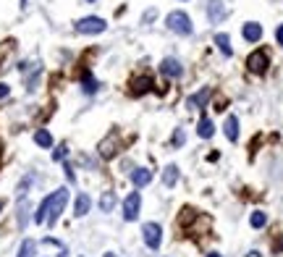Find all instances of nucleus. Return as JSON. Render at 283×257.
Wrapping results in <instances>:
<instances>
[{"label":"nucleus","mask_w":283,"mask_h":257,"mask_svg":"<svg viewBox=\"0 0 283 257\" xmlns=\"http://www.w3.org/2000/svg\"><path fill=\"white\" fill-rule=\"evenodd\" d=\"M66 178L71 181V184H74V181H76V176H74V168H71V165L66 163Z\"/></svg>","instance_id":"obj_29"},{"label":"nucleus","mask_w":283,"mask_h":257,"mask_svg":"<svg viewBox=\"0 0 283 257\" xmlns=\"http://www.w3.org/2000/svg\"><path fill=\"white\" fill-rule=\"evenodd\" d=\"M102 257H118V254H113V252H108V254H102Z\"/></svg>","instance_id":"obj_32"},{"label":"nucleus","mask_w":283,"mask_h":257,"mask_svg":"<svg viewBox=\"0 0 283 257\" xmlns=\"http://www.w3.org/2000/svg\"><path fill=\"white\" fill-rule=\"evenodd\" d=\"M29 223V200H19V229H26Z\"/></svg>","instance_id":"obj_21"},{"label":"nucleus","mask_w":283,"mask_h":257,"mask_svg":"<svg viewBox=\"0 0 283 257\" xmlns=\"http://www.w3.org/2000/svg\"><path fill=\"white\" fill-rule=\"evenodd\" d=\"M34 254H37L34 239H24V241H21V247H19V254H16V257H34Z\"/></svg>","instance_id":"obj_18"},{"label":"nucleus","mask_w":283,"mask_h":257,"mask_svg":"<svg viewBox=\"0 0 283 257\" xmlns=\"http://www.w3.org/2000/svg\"><path fill=\"white\" fill-rule=\"evenodd\" d=\"M249 223H252V229H262V226L267 223V215H265V213H260V210H257V213H252Z\"/></svg>","instance_id":"obj_24"},{"label":"nucleus","mask_w":283,"mask_h":257,"mask_svg":"<svg viewBox=\"0 0 283 257\" xmlns=\"http://www.w3.org/2000/svg\"><path fill=\"white\" fill-rule=\"evenodd\" d=\"M215 45H218V50L223 53L226 58H231L233 55V50H231V40H228V34H215Z\"/></svg>","instance_id":"obj_20"},{"label":"nucleus","mask_w":283,"mask_h":257,"mask_svg":"<svg viewBox=\"0 0 283 257\" xmlns=\"http://www.w3.org/2000/svg\"><path fill=\"white\" fill-rule=\"evenodd\" d=\"M113 207H116V194H113V192H102V197H100V210H102V213H113Z\"/></svg>","instance_id":"obj_19"},{"label":"nucleus","mask_w":283,"mask_h":257,"mask_svg":"<svg viewBox=\"0 0 283 257\" xmlns=\"http://www.w3.org/2000/svg\"><path fill=\"white\" fill-rule=\"evenodd\" d=\"M0 155H3V142H0Z\"/></svg>","instance_id":"obj_34"},{"label":"nucleus","mask_w":283,"mask_h":257,"mask_svg":"<svg viewBox=\"0 0 283 257\" xmlns=\"http://www.w3.org/2000/svg\"><path fill=\"white\" fill-rule=\"evenodd\" d=\"M0 210H3V200H0Z\"/></svg>","instance_id":"obj_36"},{"label":"nucleus","mask_w":283,"mask_h":257,"mask_svg":"<svg viewBox=\"0 0 283 257\" xmlns=\"http://www.w3.org/2000/svg\"><path fill=\"white\" fill-rule=\"evenodd\" d=\"M74 26H76V32H79V34H100V32H105V29H108L105 19H100V16H87V19H79Z\"/></svg>","instance_id":"obj_3"},{"label":"nucleus","mask_w":283,"mask_h":257,"mask_svg":"<svg viewBox=\"0 0 283 257\" xmlns=\"http://www.w3.org/2000/svg\"><path fill=\"white\" fill-rule=\"evenodd\" d=\"M31 181H34V176H26L24 181H21V184H19V189H16V194H19V200L24 197V194L29 192V187H31Z\"/></svg>","instance_id":"obj_25"},{"label":"nucleus","mask_w":283,"mask_h":257,"mask_svg":"<svg viewBox=\"0 0 283 257\" xmlns=\"http://www.w3.org/2000/svg\"><path fill=\"white\" fill-rule=\"evenodd\" d=\"M89 207H92V197H89V194H87V192L76 194V202H74V215H76V218L87 215V213H89Z\"/></svg>","instance_id":"obj_11"},{"label":"nucleus","mask_w":283,"mask_h":257,"mask_svg":"<svg viewBox=\"0 0 283 257\" xmlns=\"http://www.w3.org/2000/svg\"><path fill=\"white\" fill-rule=\"evenodd\" d=\"M226 13H228V11H226V6H223V0H207V16H210L213 24L223 21Z\"/></svg>","instance_id":"obj_9"},{"label":"nucleus","mask_w":283,"mask_h":257,"mask_svg":"<svg viewBox=\"0 0 283 257\" xmlns=\"http://www.w3.org/2000/svg\"><path fill=\"white\" fill-rule=\"evenodd\" d=\"M165 24H168V29H170L173 34H181V37H189V34L194 32L192 19H189L184 11H170L168 19H165Z\"/></svg>","instance_id":"obj_2"},{"label":"nucleus","mask_w":283,"mask_h":257,"mask_svg":"<svg viewBox=\"0 0 283 257\" xmlns=\"http://www.w3.org/2000/svg\"><path fill=\"white\" fill-rule=\"evenodd\" d=\"M34 142H37L42 150H50V147H53V134L47 131V129H37V131H34Z\"/></svg>","instance_id":"obj_15"},{"label":"nucleus","mask_w":283,"mask_h":257,"mask_svg":"<svg viewBox=\"0 0 283 257\" xmlns=\"http://www.w3.org/2000/svg\"><path fill=\"white\" fill-rule=\"evenodd\" d=\"M275 40H278V45H283V24L278 26V32H275Z\"/></svg>","instance_id":"obj_30"},{"label":"nucleus","mask_w":283,"mask_h":257,"mask_svg":"<svg viewBox=\"0 0 283 257\" xmlns=\"http://www.w3.org/2000/svg\"><path fill=\"white\" fill-rule=\"evenodd\" d=\"M246 68L252 74H265L267 71V53L265 50H255V53L246 58Z\"/></svg>","instance_id":"obj_7"},{"label":"nucleus","mask_w":283,"mask_h":257,"mask_svg":"<svg viewBox=\"0 0 283 257\" xmlns=\"http://www.w3.org/2000/svg\"><path fill=\"white\" fill-rule=\"evenodd\" d=\"M97 153H100V158H105V160L116 158V153H118V134H116V131H113V134H108V137L100 142Z\"/></svg>","instance_id":"obj_6"},{"label":"nucleus","mask_w":283,"mask_h":257,"mask_svg":"<svg viewBox=\"0 0 283 257\" xmlns=\"http://www.w3.org/2000/svg\"><path fill=\"white\" fill-rule=\"evenodd\" d=\"M223 131H226V137H228L231 142L239 139V118H236V116H228L226 124H223Z\"/></svg>","instance_id":"obj_14"},{"label":"nucleus","mask_w":283,"mask_h":257,"mask_svg":"<svg viewBox=\"0 0 283 257\" xmlns=\"http://www.w3.org/2000/svg\"><path fill=\"white\" fill-rule=\"evenodd\" d=\"M66 202H68V189H55L53 194H47L40 205V210L34 213V223L55 226L60 213H63V207H66Z\"/></svg>","instance_id":"obj_1"},{"label":"nucleus","mask_w":283,"mask_h":257,"mask_svg":"<svg viewBox=\"0 0 283 257\" xmlns=\"http://www.w3.org/2000/svg\"><path fill=\"white\" fill-rule=\"evenodd\" d=\"M184 142H186V131H184V129H176V131H173V144L181 147Z\"/></svg>","instance_id":"obj_27"},{"label":"nucleus","mask_w":283,"mask_h":257,"mask_svg":"<svg viewBox=\"0 0 283 257\" xmlns=\"http://www.w3.org/2000/svg\"><path fill=\"white\" fill-rule=\"evenodd\" d=\"M160 74H165L168 79H181V74H184L181 60H176V58H163L160 60Z\"/></svg>","instance_id":"obj_8"},{"label":"nucleus","mask_w":283,"mask_h":257,"mask_svg":"<svg viewBox=\"0 0 283 257\" xmlns=\"http://www.w3.org/2000/svg\"><path fill=\"white\" fill-rule=\"evenodd\" d=\"M197 134H199L202 139H210L213 134H215V124H213L210 118H202L199 124H197Z\"/></svg>","instance_id":"obj_16"},{"label":"nucleus","mask_w":283,"mask_h":257,"mask_svg":"<svg viewBox=\"0 0 283 257\" xmlns=\"http://www.w3.org/2000/svg\"><path fill=\"white\" fill-rule=\"evenodd\" d=\"M97 87H100V84L94 82V79L89 77V74H84V77H82V89H84L87 95H94V92H97Z\"/></svg>","instance_id":"obj_23"},{"label":"nucleus","mask_w":283,"mask_h":257,"mask_svg":"<svg viewBox=\"0 0 283 257\" xmlns=\"http://www.w3.org/2000/svg\"><path fill=\"white\" fill-rule=\"evenodd\" d=\"M150 87H152V79H150V77L134 79V95H145V92H150Z\"/></svg>","instance_id":"obj_22"},{"label":"nucleus","mask_w":283,"mask_h":257,"mask_svg":"<svg viewBox=\"0 0 283 257\" xmlns=\"http://www.w3.org/2000/svg\"><path fill=\"white\" fill-rule=\"evenodd\" d=\"M66 155H68V147H66V144H60V147L53 150V160H58V163L66 160Z\"/></svg>","instance_id":"obj_26"},{"label":"nucleus","mask_w":283,"mask_h":257,"mask_svg":"<svg viewBox=\"0 0 283 257\" xmlns=\"http://www.w3.org/2000/svg\"><path fill=\"white\" fill-rule=\"evenodd\" d=\"M246 257H262V254H260V252H257V249H252V252H249V254H246Z\"/></svg>","instance_id":"obj_31"},{"label":"nucleus","mask_w":283,"mask_h":257,"mask_svg":"<svg viewBox=\"0 0 283 257\" xmlns=\"http://www.w3.org/2000/svg\"><path fill=\"white\" fill-rule=\"evenodd\" d=\"M142 239L150 249H160V241H163V229L157 223H145L142 226Z\"/></svg>","instance_id":"obj_4"},{"label":"nucleus","mask_w":283,"mask_h":257,"mask_svg":"<svg viewBox=\"0 0 283 257\" xmlns=\"http://www.w3.org/2000/svg\"><path fill=\"white\" fill-rule=\"evenodd\" d=\"M150 181H152V171H150V168H134V171H131V184H134L136 189L147 187Z\"/></svg>","instance_id":"obj_13"},{"label":"nucleus","mask_w":283,"mask_h":257,"mask_svg":"<svg viewBox=\"0 0 283 257\" xmlns=\"http://www.w3.org/2000/svg\"><path fill=\"white\" fill-rule=\"evenodd\" d=\"M87 3H97V0H87Z\"/></svg>","instance_id":"obj_35"},{"label":"nucleus","mask_w":283,"mask_h":257,"mask_svg":"<svg viewBox=\"0 0 283 257\" xmlns=\"http://www.w3.org/2000/svg\"><path fill=\"white\" fill-rule=\"evenodd\" d=\"M21 6H26V0H21Z\"/></svg>","instance_id":"obj_37"},{"label":"nucleus","mask_w":283,"mask_h":257,"mask_svg":"<svg viewBox=\"0 0 283 257\" xmlns=\"http://www.w3.org/2000/svg\"><path fill=\"white\" fill-rule=\"evenodd\" d=\"M139 210H142V197H139V192H131L129 197L123 200V218L126 221H136Z\"/></svg>","instance_id":"obj_5"},{"label":"nucleus","mask_w":283,"mask_h":257,"mask_svg":"<svg viewBox=\"0 0 283 257\" xmlns=\"http://www.w3.org/2000/svg\"><path fill=\"white\" fill-rule=\"evenodd\" d=\"M176 181H179V168L176 165H168V168L163 171V187H176Z\"/></svg>","instance_id":"obj_17"},{"label":"nucleus","mask_w":283,"mask_h":257,"mask_svg":"<svg viewBox=\"0 0 283 257\" xmlns=\"http://www.w3.org/2000/svg\"><path fill=\"white\" fill-rule=\"evenodd\" d=\"M207 257H220V254H215V252H210V254H207Z\"/></svg>","instance_id":"obj_33"},{"label":"nucleus","mask_w":283,"mask_h":257,"mask_svg":"<svg viewBox=\"0 0 283 257\" xmlns=\"http://www.w3.org/2000/svg\"><path fill=\"white\" fill-rule=\"evenodd\" d=\"M241 37H244L246 42H260V37H262V26H260L257 21L244 24V26H241Z\"/></svg>","instance_id":"obj_12"},{"label":"nucleus","mask_w":283,"mask_h":257,"mask_svg":"<svg viewBox=\"0 0 283 257\" xmlns=\"http://www.w3.org/2000/svg\"><path fill=\"white\" fill-rule=\"evenodd\" d=\"M210 95H213V89L210 87H204V89H199L197 95H192L186 100V105H189V111H197V108H204L207 105V100H210Z\"/></svg>","instance_id":"obj_10"},{"label":"nucleus","mask_w":283,"mask_h":257,"mask_svg":"<svg viewBox=\"0 0 283 257\" xmlns=\"http://www.w3.org/2000/svg\"><path fill=\"white\" fill-rule=\"evenodd\" d=\"M8 95H11V87H8V84H0V100L8 97Z\"/></svg>","instance_id":"obj_28"}]
</instances>
